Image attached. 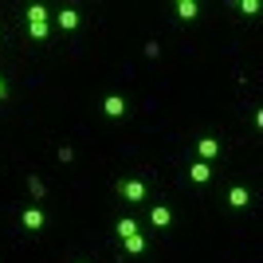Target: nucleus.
<instances>
[{"label":"nucleus","mask_w":263,"mask_h":263,"mask_svg":"<svg viewBox=\"0 0 263 263\" xmlns=\"http://www.w3.org/2000/svg\"><path fill=\"white\" fill-rule=\"evenodd\" d=\"M114 193L126 204H149V185H145L142 177H122L118 185H114Z\"/></svg>","instance_id":"obj_1"},{"label":"nucleus","mask_w":263,"mask_h":263,"mask_svg":"<svg viewBox=\"0 0 263 263\" xmlns=\"http://www.w3.org/2000/svg\"><path fill=\"white\" fill-rule=\"evenodd\" d=\"M193 154H197V161L216 165V161H220V154H224V142H220L216 134H200L197 142H193Z\"/></svg>","instance_id":"obj_2"},{"label":"nucleus","mask_w":263,"mask_h":263,"mask_svg":"<svg viewBox=\"0 0 263 263\" xmlns=\"http://www.w3.org/2000/svg\"><path fill=\"white\" fill-rule=\"evenodd\" d=\"M145 220H149V228L169 232V228H173V209H169V204H161V200H154V204L145 209Z\"/></svg>","instance_id":"obj_3"},{"label":"nucleus","mask_w":263,"mask_h":263,"mask_svg":"<svg viewBox=\"0 0 263 263\" xmlns=\"http://www.w3.org/2000/svg\"><path fill=\"white\" fill-rule=\"evenodd\" d=\"M20 228L24 232H44L47 228V212L40 204H24L20 209Z\"/></svg>","instance_id":"obj_4"},{"label":"nucleus","mask_w":263,"mask_h":263,"mask_svg":"<svg viewBox=\"0 0 263 263\" xmlns=\"http://www.w3.org/2000/svg\"><path fill=\"white\" fill-rule=\"evenodd\" d=\"M51 20H55V28H59V32H75L79 24H83V16H79L75 4H63L59 12H51Z\"/></svg>","instance_id":"obj_5"},{"label":"nucleus","mask_w":263,"mask_h":263,"mask_svg":"<svg viewBox=\"0 0 263 263\" xmlns=\"http://www.w3.org/2000/svg\"><path fill=\"white\" fill-rule=\"evenodd\" d=\"M102 114H106L110 122H122L126 114H130V102H126V95H106V99H102Z\"/></svg>","instance_id":"obj_6"},{"label":"nucleus","mask_w":263,"mask_h":263,"mask_svg":"<svg viewBox=\"0 0 263 263\" xmlns=\"http://www.w3.org/2000/svg\"><path fill=\"white\" fill-rule=\"evenodd\" d=\"M224 204H228L232 212H243L248 204H252V189H248V185H232L228 197H224Z\"/></svg>","instance_id":"obj_7"},{"label":"nucleus","mask_w":263,"mask_h":263,"mask_svg":"<svg viewBox=\"0 0 263 263\" xmlns=\"http://www.w3.org/2000/svg\"><path fill=\"white\" fill-rule=\"evenodd\" d=\"M189 181H193V185H209L212 181V173H216V165H204V161H189Z\"/></svg>","instance_id":"obj_8"},{"label":"nucleus","mask_w":263,"mask_h":263,"mask_svg":"<svg viewBox=\"0 0 263 263\" xmlns=\"http://www.w3.org/2000/svg\"><path fill=\"white\" fill-rule=\"evenodd\" d=\"M173 12H177V20H181V24L200 20V4H197V0H177V4H173Z\"/></svg>","instance_id":"obj_9"},{"label":"nucleus","mask_w":263,"mask_h":263,"mask_svg":"<svg viewBox=\"0 0 263 263\" xmlns=\"http://www.w3.org/2000/svg\"><path fill=\"white\" fill-rule=\"evenodd\" d=\"M24 20L28 24H47L51 20V8H47V4H28V8H24Z\"/></svg>","instance_id":"obj_10"},{"label":"nucleus","mask_w":263,"mask_h":263,"mask_svg":"<svg viewBox=\"0 0 263 263\" xmlns=\"http://www.w3.org/2000/svg\"><path fill=\"white\" fill-rule=\"evenodd\" d=\"M138 232H142V228H138V220H134V216H118V220H114V236H118V240L138 236Z\"/></svg>","instance_id":"obj_11"},{"label":"nucleus","mask_w":263,"mask_h":263,"mask_svg":"<svg viewBox=\"0 0 263 263\" xmlns=\"http://www.w3.org/2000/svg\"><path fill=\"white\" fill-rule=\"evenodd\" d=\"M122 252L126 255H142L145 252V236L142 232H138V236H126V240H122Z\"/></svg>","instance_id":"obj_12"},{"label":"nucleus","mask_w":263,"mask_h":263,"mask_svg":"<svg viewBox=\"0 0 263 263\" xmlns=\"http://www.w3.org/2000/svg\"><path fill=\"white\" fill-rule=\"evenodd\" d=\"M28 35H32V40H47V35H51V24H28Z\"/></svg>","instance_id":"obj_13"},{"label":"nucleus","mask_w":263,"mask_h":263,"mask_svg":"<svg viewBox=\"0 0 263 263\" xmlns=\"http://www.w3.org/2000/svg\"><path fill=\"white\" fill-rule=\"evenodd\" d=\"M236 8H240L243 16H259V0H240Z\"/></svg>","instance_id":"obj_14"},{"label":"nucleus","mask_w":263,"mask_h":263,"mask_svg":"<svg viewBox=\"0 0 263 263\" xmlns=\"http://www.w3.org/2000/svg\"><path fill=\"white\" fill-rule=\"evenodd\" d=\"M8 95H12V90H8V79L0 75V102H8Z\"/></svg>","instance_id":"obj_15"},{"label":"nucleus","mask_w":263,"mask_h":263,"mask_svg":"<svg viewBox=\"0 0 263 263\" xmlns=\"http://www.w3.org/2000/svg\"><path fill=\"white\" fill-rule=\"evenodd\" d=\"M75 263H90V259H75Z\"/></svg>","instance_id":"obj_16"}]
</instances>
